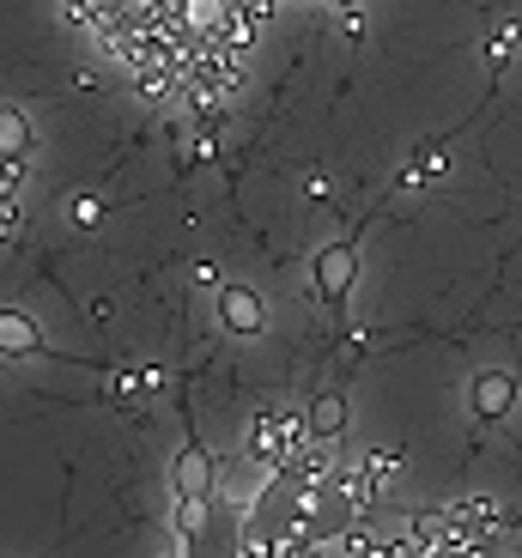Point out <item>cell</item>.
Returning a JSON list of instances; mask_svg holds the SVG:
<instances>
[{
  "label": "cell",
  "instance_id": "14",
  "mask_svg": "<svg viewBox=\"0 0 522 558\" xmlns=\"http://www.w3.org/2000/svg\"><path fill=\"white\" fill-rule=\"evenodd\" d=\"M328 7H347V13H359V0H328Z\"/></svg>",
  "mask_w": 522,
  "mask_h": 558
},
{
  "label": "cell",
  "instance_id": "4",
  "mask_svg": "<svg viewBox=\"0 0 522 558\" xmlns=\"http://www.w3.org/2000/svg\"><path fill=\"white\" fill-rule=\"evenodd\" d=\"M219 322H226L231 335H262L268 328V304H262L255 286H226L219 292Z\"/></svg>",
  "mask_w": 522,
  "mask_h": 558
},
{
  "label": "cell",
  "instance_id": "7",
  "mask_svg": "<svg viewBox=\"0 0 522 558\" xmlns=\"http://www.w3.org/2000/svg\"><path fill=\"white\" fill-rule=\"evenodd\" d=\"M304 432H311V444H340L347 437V401L340 395H316L304 407Z\"/></svg>",
  "mask_w": 522,
  "mask_h": 558
},
{
  "label": "cell",
  "instance_id": "11",
  "mask_svg": "<svg viewBox=\"0 0 522 558\" xmlns=\"http://www.w3.org/2000/svg\"><path fill=\"white\" fill-rule=\"evenodd\" d=\"M438 170H444V153H438V146H425V153H420V158H413V170H408V182H425V177H438Z\"/></svg>",
  "mask_w": 522,
  "mask_h": 558
},
{
  "label": "cell",
  "instance_id": "2",
  "mask_svg": "<svg viewBox=\"0 0 522 558\" xmlns=\"http://www.w3.org/2000/svg\"><path fill=\"white\" fill-rule=\"evenodd\" d=\"M304 444H311L304 413H286V407L255 413V425H250V461H262V468H286V461H292Z\"/></svg>",
  "mask_w": 522,
  "mask_h": 558
},
{
  "label": "cell",
  "instance_id": "5",
  "mask_svg": "<svg viewBox=\"0 0 522 558\" xmlns=\"http://www.w3.org/2000/svg\"><path fill=\"white\" fill-rule=\"evenodd\" d=\"M43 352V328L25 310H0V359H37Z\"/></svg>",
  "mask_w": 522,
  "mask_h": 558
},
{
  "label": "cell",
  "instance_id": "3",
  "mask_svg": "<svg viewBox=\"0 0 522 558\" xmlns=\"http://www.w3.org/2000/svg\"><path fill=\"white\" fill-rule=\"evenodd\" d=\"M353 279H359V250H353V238H347V243H328V250L316 255V292H323L328 304H347Z\"/></svg>",
  "mask_w": 522,
  "mask_h": 558
},
{
  "label": "cell",
  "instance_id": "1",
  "mask_svg": "<svg viewBox=\"0 0 522 558\" xmlns=\"http://www.w3.org/2000/svg\"><path fill=\"white\" fill-rule=\"evenodd\" d=\"M170 486H177V529H183V546H201V534H207V522H213V456H207L201 437L183 444Z\"/></svg>",
  "mask_w": 522,
  "mask_h": 558
},
{
  "label": "cell",
  "instance_id": "13",
  "mask_svg": "<svg viewBox=\"0 0 522 558\" xmlns=\"http://www.w3.org/2000/svg\"><path fill=\"white\" fill-rule=\"evenodd\" d=\"M493 558H522V546L510 541V546H493Z\"/></svg>",
  "mask_w": 522,
  "mask_h": 558
},
{
  "label": "cell",
  "instance_id": "8",
  "mask_svg": "<svg viewBox=\"0 0 522 558\" xmlns=\"http://www.w3.org/2000/svg\"><path fill=\"white\" fill-rule=\"evenodd\" d=\"M25 158H31V122H25V110L0 104V165H25Z\"/></svg>",
  "mask_w": 522,
  "mask_h": 558
},
{
  "label": "cell",
  "instance_id": "10",
  "mask_svg": "<svg viewBox=\"0 0 522 558\" xmlns=\"http://www.w3.org/2000/svg\"><path fill=\"white\" fill-rule=\"evenodd\" d=\"M274 558H323V541H311V534H286V541H280V553H274Z\"/></svg>",
  "mask_w": 522,
  "mask_h": 558
},
{
  "label": "cell",
  "instance_id": "12",
  "mask_svg": "<svg viewBox=\"0 0 522 558\" xmlns=\"http://www.w3.org/2000/svg\"><path fill=\"white\" fill-rule=\"evenodd\" d=\"M73 219H80V225H92V219H98V201H92V195H85V201H73Z\"/></svg>",
  "mask_w": 522,
  "mask_h": 558
},
{
  "label": "cell",
  "instance_id": "9",
  "mask_svg": "<svg viewBox=\"0 0 522 558\" xmlns=\"http://www.w3.org/2000/svg\"><path fill=\"white\" fill-rule=\"evenodd\" d=\"M517 37H522L517 25H498V37H486V61H493V68H505L510 49H517Z\"/></svg>",
  "mask_w": 522,
  "mask_h": 558
},
{
  "label": "cell",
  "instance_id": "6",
  "mask_svg": "<svg viewBox=\"0 0 522 558\" xmlns=\"http://www.w3.org/2000/svg\"><path fill=\"white\" fill-rule=\"evenodd\" d=\"M510 407H517V377H510V371H481V377H474V413L505 418Z\"/></svg>",
  "mask_w": 522,
  "mask_h": 558
}]
</instances>
